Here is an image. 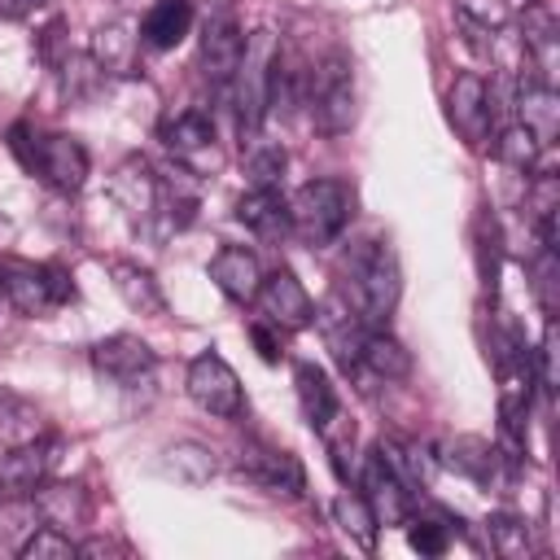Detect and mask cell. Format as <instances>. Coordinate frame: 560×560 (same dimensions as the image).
<instances>
[{
  "mask_svg": "<svg viewBox=\"0 0 560 560\" xmlns=\"http://www.w3.org/2000/svg\"><path fill=\"white\" fill-rule=\"evenodd\" d=\"M341 284L337 293L350 302V311L368 324V328H385L389 315L398 311L402 298V267L389 241L381 236H359L346 245L341 267H337Z\"/></svg>",
  "mask_w": 560,
  "mask_h": 560,
  "instance_id": "6da1fadb",
  "label": "cell"
},
{
  "mask_svg": "<svg viewBox=\"0 0 560 560\" xmlns=\"http://www.w3.org/2000/svg\"><path fill=\"white\" fill-rule=\"evenodd\" d=\"M276 57H280V44L271 31H249L245 35V48H241V61H236V74L228 83L232 92V118H236V136L241 144H254L267 114H271V70H276Z\"/></svg>",
  "mask_w": 560,
  "mask_h": 560,
  "instance_id": "7a4b0ae2",
  "label": "cell"
},
{
  "mask_svg": "<svg viewBox=\"0 0 560 560\" xmlns=\"http://www.w3.org/2000/svg\"><path fill=\"white\" fill-rule=\"evenodd\" d=\"M9 149H13V158L35 179H44L57 192H79L83 179H88V166H92L88 149L74 136H66V131H35L26 122L9 127Z\"/></svg>",
  "mask_w": 560,
  "mask_h": 560,
  "instance_id": "3957f363",
  "label": "cell"
},
{
  "mask_svg": "<svg viewBox=\"0 0 560 560\" xmlns=\"http://www.w3.org/2000/svg\"><path fill=\"white\" fill-rule=\"evenodd\" d=\"M350 219H354V188L341 179H306L289 197V232L311 249L332 245L350 228Z\"/></svg>",
  "mask_w": 560,
  "mask_h": 560,
  "instance_id": "277c9868",
  "label": "cell"
},
{
  "mask_svg": "<svg viewBox=\"0 0 560 560\" xmlns=\"http://www.w3.org/2000/svg\"><path fill=\"white\" fill-rule=\"evenodd\" d=\"M302 101H306V114H311L319 136H346L354 127V114H359V105H354V66L341 48L324 52L311 66Z\"/></svg>",
  "mask_w": 560,
  "mask_h": 560,
  "instance_id": "5b68a950",
  "label": "cell"
},
{
  "mask_svg": "<svg viewBox=\"0 0 560 560\" xmlns=\"http://www.w3.org/2000/svg\"><path fill=\"white\" fill-rule=\"evenodd\" d=\"M0 289L13 311L22 315H48L79 298L74 276L61 262H26V258H0Z\"/></svg>",
  "mask_w": 560,
  "mask_h": 560,
  "instance_id": "8992f818",
  "label": "cell"
},
{
  "mask_svg": "<svg viewBox=\"0 0 560 560\" xmlns=\"http://www.w3.org/2000/svg\"><path fill=\"white\" fill-rule=\"evenodd\" d=\"M188 398L219 416V420H241L245 416V394H241V381L232 372V363L219 354V350H201L192 363H188Z\"/></svg>",
  "mask_w": 560,
  "mask_h": 560,
  "instance_id": "52a82bcc",
  "label": "cell"
},
{
  "mask_svg": "<svg viewBox=\"0 0 560 560\" xmlns=\"http://www.w3.org/2000/svg\"><path fill=\"white\" fill-rule=\"evenodd\" d=\"M92 368L101 381H109L114 389H140L153 381L158 372V354L149 341H140L136 332H114L105 341L92 346Z\"/></svg>",
  "mask_w": 560,
  "mask_h": 560,
  "instance_id": "ba28073f",
  "label": "cell"
},
{
  "mask_svg": "<svg viewBox=\"0 0 560 560\" xmlns=\"http://www.w3.org/2000/svg\"><path fill=\"white\" fill-rule=\"evenodd\" d=\"M57 451H61V442L48 433H35L18 446H4L0 451V499H26L35 486H44L61 459Z\"/></svg>",
  "mask_w": 560,
  "mask_h": 560,
  "instance_id": "9c48e42d",
  "label": "cell"
},
{
  "mask_svg": "<svg viewBox=\"0 0 560 560\" xmlns=\"http://www.w3.org/2000/svg\"><path fill=\"white\" fill-rule=\"evenodd\" d=\"M446 118L472 149H486V140L494 131V92L477 70L455 74V83L446 92Z\"/></svg>",
  "mask_w": 560,
  "mask_h": 560,
  "instance_id": "30bf717a",
  "label": "cell"
},
{
  "mask_svg": "<svg viewBox=\"0 0 560 560\" xmlns=\"http://www.w3.org/2000/svg\"><path fill=\"white\" fill-rule=\"evenodd\" d=\"M254 302H258V315H262L271 328H280V332H298V328L315 324V302H311V293L302 289V280H298L289 267L267 271V276L258 280Z\"/></svg>",
  "mask_w": 560,
  "mask_h": 560,
  "instance_id": "8fae6325",
  "label": "cell"
},
{
  "mask_svg": "<svg viewBox=\"0 0 560 560\" xmlns=\"http://www.w3.org/2000/svg\"><path fill=\"white\" fill-rule=\"evenodd\" d=\"M241 48H245V26L236 22V13L223 4L219 13L206 18L201 26V74L214 92H228L232 74H236V61H241Z\"/></svg>",
  "mask_w": 560,
  "mask_h": 560,
  "instance_id": "7c38bea8",
  "label": "cell"
},
{
  "mask_svg": "<svg viewBox=\"0 0 560 560\" xmlns=\"http://www.w3.org/2000/svg\"><path fill=\"white\" fill-rule=\"evenodd\" d=\"M236 468H241L254 486H262L267 494L302 499V490H306V472H302L298 455H293V451H280V446H267V442H245Z\"/></svg>",
  "mask_w": 560,
  "mask_h": 560,
  "instance_id": "4fadbf2b",
  "label": "cell"
},
{
  "mask_svg": "<svg viewBox=\"0 0 560 560\" xmlns=\"http://www.w3.org/2000/svg\"><path fill=\"white\" fill-rule=\"evenodd\" d=\"M315 324H319V332H324V346H328L332 359L341 363V372L359 376V350H363V332H368V324L350 311V302H346L337 289L315 306Z\"/></svg>",
  "mask_w": 560,
  "mask_h": 560,
  "instance_id": "5bb4252c",
  "label": "cell"
},
{
  "mask_svg": "<svg viewBox=\"0 0 560 560\" xmlns=\"http://www.w3.org/2000/svg\"><path fill=\"white\" fill-rule=\"evenodd\" d=\"M162 144L175 153V162L184 171H206V166L219 162V153H214V122L201 109H184V114L166 118L162 122Z\"/></svg>",
  "mask_w": 560,
  "mask_h": 560,
  "instance_id": "9a60e30c",
  "label": "cell"
},
{
  "mask_svg": "<svg viewBox=\"0 0 560 560\" xmlns=\"http://www.w3.org/2000/svg\"><path fill=\"white\" fill-rule=\"evenodd\" d=\"M363 499L376 512V525H402L411 516L416 494L407 490V481L385 464V455L372 446V455L363 459Z\"/></svg>",
  "mask_w": 560,
  "mask_h": 560,
  "instance_id": "2e32d148",
  "label": "cell"
},
{
  "mask_svg": "<svg viewBox=\"0 0 560 560\" xmlns=\"http://www.w3.org/2000/svg\"><path fill=\"white\" fill-rule=\"evenodd\" d=\"M118 210L131 219V223H144L153 219V206H158V171L144 162V158H127L118 171H114V184H109Z\"/></svg>",
  "mask_w": 560,
  "mask_h": 560,
  "instance_id": "e0dca14e",
  "label": "cell"
},
{
  "mask_svg": "<svg viewBox=\"0 0 560 560\" xmlns=\"http://www.w3.org/2000/svg\"><path fill=\"white\" fill-rule=\"evenodd\" d=\"M516 122L525 131H534V140L547 149L556 136H560V96H556V83H542V79H521V92H516Z\"/></svg>",
  "mask_w": 560,
  "mask_h": 560,
  "instance_id": "ac0fdd59",
  "label": "cell"
},
{
  "mask_svg": "<svg viewBox=\"0 0 560 560\" xmlns=\"http://www.w3.org/2000/svg\"><path fill=\"white\" fill-rule=\"evenodd\" d=\"M293 389H298L302 420H306L315 433H328L332 420L341 416V407H337V389H332L328 372H324L319 363H298V368H293Z\"/></svg>",
  "mask_w": 560,
  "mask_h": 560,
  "instance_id": "d6986e66",
  "label": "cell"
},
{
  "mask_svg": "<svg viewBox=\"0 0 560 560\" xmlns=\"http://www.w3.org/2000/svg\"><path fill=\"white\" fill-rule=\"evenodd\" d=\"M455 472H464V477H472L477 486H499L503 481V468L512 464L494 442H486V438H472V433H464V438H451L446 442V455H442ZM516 468V464H512Z\"/></svg>",
  "mask_w": 560,
  "mask_h": 560,
  "instance_id": "ffe728a7",
  "label": "cell"
},
{
  "mask_svg": "<svg viewBox=\"0 0 560 560\" xmlns=\"http://www.w3.org/2000/svg\"><path fill=\"white\" fill-rule=\"evenodd\" d=\"M31 508H35V516L44 521V525H57V529H66L70 534V525H83L88 516H92V499H88V490L83 486H66V481H44V486H35L31 494Z\"/></svg>",
  "mask_w": 560,
  "mask_h": 560,
  "instance_id": "44dd1931",
  "label": "cell"
},
{
  "mask_svg": "<svg viewBox=\"0 0 560 560\" xmlns=\"http://www.w3.org/2000/svg\"><path fill=\"white\" fill-rule=\"evenodd\" d=\"M210 280L219 284L223 298H232V302H254L258 280H262L258 254L245 249V245H223V249L210 258Z\"/></svg>",
  "mask_w": 560,
  "mask_h": 560,
  "instance_id": "7402d4cb",
  "label": "cell"
},
{
  "mask_svg": "<svg viewBox=\"0 0 560 560\" xmlns=\"http://www.w3.org/2000/svg\"><path fill=\"white\" fill-rule=\"evenodd\" d=\"M236 223H245L258 241H280L289 236V201L280 188H249L236 201Z\"/></svg>",
  "mask_w": 560,
  "mask_h": 560,
  "instance_id": "603a6c76",
  "label": "cell"
},
{
  "mask_svg": "<svg viewBox=\"0 0 560 560\" xmlns=\"http://www.w3.org/2000/svg\"><path fill=\"white\" fill-rule=\"evenodd\" d=\"M521 39H525V57L534 66V79L542 83H556V61H560V35H556V18L538 4L525 9V22H521Z\"/></svg>",
  "mask_w": 560,
  "mask_h": 560,
  "instance_id": "cb8c5ba5",
  "label": "cell"
},
{
  "mask_svg": "<svg viewBox=\"0 0 560 560\" xmlns=\"http://www.w3.org/2000/svg\"><path fill=\"white\" fill-rule=\"evenodd\" d=\"M188 31H192V0H158L140 18V44L153 52L175 48Z\"/></svg>",
  "mask_w": 560,
  "mask_h": 560,
  "instance_id": "d4e9b609",
  "label": "cell"
},
{
  "mask_svg": "<svg viewBox=\"0 0 560 560\" xmlns=\"http://www.w3.org/2000/svg\"><path fill=\"white\" fill-rule=\"evenodd\" d=\"M109 280H114L118 298H122L131 311H140V315H162V311H166L162 284L153 280V271H149V267L127 262V258H114V262H109Z\"/></svg>",
  "mask_w": 560,
  "mask_h": 560,
  "instance_id": "484cf974",
  "label": "cell"
},
{
  "mask_svg": "<svg viewBox=\"0 0 560 560\" xmlns=\"http://www.w3.org/2000/svg\"><path fill=\"white\" fill-rule=\"evenodd\" d=\"M363 372H372L381 381H407L411 376V354L385 328H368L363 332V350H359V376Z\"/></svg>",
  "mask_w": 560,
  "mask_h": 560,
  "instance_id": "4316f807",
  "label": "cell"
},
{
  "mask_svg": "<svg viewBox=\"0 0 560 560\" xmlns=\"http://www.w3.org/2000/svg\"><path fill=\"white\" fill-rule=\"evenodd\" d=\"M136 48H140V35H131V26L122 18L105 22L92 39V61L101 74H131L136 70Z\"/></svg>",
  "mask_w": 560,
  "mask_h": 560,
  "instance_id": "83f0119b",
  "label": "cell"
},
{
  "mask_svg": "<svg viewBox=\"0 0 560 560\" xmlns=\"http://www.w3.org/2000/svg\"><path fill=\"white\" fill-rule=\"evenodd\" d=\"M407 542L420 551V556H442L451 547V529H459V516H451L446 508H433V512H411L407 521Z\"/></svg>",
  "mask_w": 560,
  "mask_h": 560,
  "instance_id": "f1b7e54d",
  "label": "cell"
},
{
  "mask_svg": "<svg viewBox=\"0 0 560 560\" xmlns=\"http://www.w3.org/2000/svg\"><path fill=\"white\" fill-rule=\"evenodd\" d=\"M162 472L175 477V481H184V486H201V481L214 477V455L201 442H175L162 455Z\"/></svg>",
  "mask_w": 560,
  "mask_h": 560,
  "instance_id": "f546056e",
  "label": "cell"
},
{
  "mask_svg": "<svg viewBox=\"0 0 560 560\" xmlns=\"http://www.w3.org/2000/svg\"><path fill=\"white\" fill-rule=\"evenodd\" d=\"M332 516H337V525H341L363 551L376 547V512H372V503L363 499V490H341L337 503H332Z\"/></svg>",
  "mask_w": 560,
  "mask_h": 560,
  "instance_id": "4dcf8cb0",
  "label": "cell"
},
{
  "mask_svg": "<svg viewBox=\"0 0 560 560\" xmlns=\"http://www.w3.org/2000/svg\"><path fill=\"white\" fill-rule=\"evenodd\" d=\"M486 525H490V547H494L503 560H525V556L534 551V534H529V521H525V516L494 512Z\"/></svg>",
  "mask_w": 560,
  "mask_h": 560,
  "instance_id": "1f68e13d",
  "label": "cell"
},
{
  "mask_svg": "<svg viewBox=\"0 0 560 560\" xmlns=\"http://www.w3.org/2000/svg\"><path fill=\"white\" fill-rule=\"evenodd\" d=\"M18 556H22V560H70V556H74V542H70L66 529L39 521V525H31V534L18 542Z\"/></svg>",
  "mask_w": 560,
  "mask_h": 560,
  "instance_id": "d6a6232c",
  "label": "cell"
},
{
  "mask_svg": "<svg viewBox=\"0 0 560 560\" xmlns=\"http://www.w3.org/2000/svg\"><path fill=\"white\" fill-rule=\"evenodd\" d=\"M494 153H499V162H508L512 171H534V162H538L542 144L534 140V131H525L521 122H512V127H503V131H499Z\"/></svg>",
  "mask_w": 560,
  "mask_h": 560,
  "instance_id": "836d02e7",
  "label": "cell"
},
{
  "mask_svg": "<svg viewBox=\"0 0 560 560\" xmlns=\"http://www.w3.org/2000/svg\"><path fill=\"white\" fill-rule=\"evenodd\" d=\"M499 254H503V241H499V223L494 214H477V271H481V284L494 293L499 284Z\"/></svg>",
  "mask_w": 560,
  "mask_h": 560,
  "instance_id": "e575fe53",
  "label": "cell"
},
{
  "mask_svg": "<svg viewBox=\"0 0 560 560\" xmlns=\"http://www.w3.org/2000/svg\"><path fill=\"white\" fill-rule=\"evenodd\" d=\"M284 149L280 144H254L249 158H245V175H249V188H280V175H284Z\"/></svg>",
  "mask_w": 560,
  "mask_h": 560,
  "instance_id": "d590c367",
  "label": "cell"
},
{
  "mask_svg": "<svg viewBox=\"0 0 560 560\" xmlns=\"http://www.w3.org/2000/svg\"><path fill=\"white\" fill-rule=\"evenodd\" d=\"M529 284H534V298H538V306H542V315L551 319L556 315V276H560V262H556V249H547V245H538V254L529 258Z\"/></svg>",
  "mask_w": 560,
  "mask_h": 560,
  "instance_id": "8d00e7d4",
  "label": "cell"
},
{
  "mask_svg": "<svg viewBox=\"0 0 560 560\" xmlns=\"http://www.w3.org/2000/svg\"><path fill=\"white\" fill-rule=\"evenodd\" d=\"M249 341L258 346V359H262V363H280V354H284V350H280V328H271L267 319H254V324H249Z\"/></svg>",
  "mask_w": 560,
  "mask_h": 560,
  "instance_id": "74e56055",
  "label": "cell"
},
{
  "mask_svg": "<svg viewBox=\"0 0 560 560\" xmlns=\"http://www.w3.org/2000/svg\"><path fill=\"white\" fill-rule=\"evenodd\" d=\"M35 48H39V61L57 70V66H61V48H66V26L52 18V22L39 31V44H35Z\"/></svg>",
  "mask_w": 560,
  "mask_h": 560,
  "instance_id": "f35d334b",
  "label": "cell"
},
{
  "mask_svg": "<svg viewBox=\"0 0 560 560\" xmlns=\"http://www.w3.org/2000/svg\"><path fill=\"white\" fill-rule=\"evenodd\" d=\"M48 0H0V13L4 18H26V13H35V9H44Z\"/></svg>",
  "mask_w": 560,
  "mask_h": 560,
  "instance_id": "ab89813d",
  "label": "cell"
},
{
  "mask_svg": "<svg viewBox=\"0 0 560 560\" xmlns=\"http://www.w3.org/2000/svg\"><path fill=\"white\" fill-rule=\"evenodd\" d=\"M503 4H516V9H529V4H538V0H503Z\"/></svg>",
  "mask_w": 560,
  "mask_h": 560,
  "instance_id": "60d3db41",
  "label": "cell"
}]
</instances>
